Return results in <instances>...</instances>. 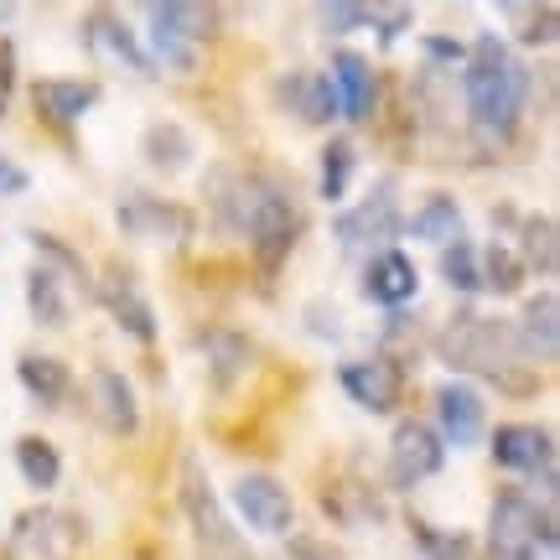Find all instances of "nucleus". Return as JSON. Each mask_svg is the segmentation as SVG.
I'll use <instances>...</instances> for the list:
<instances>
[{
  "mask_svg": "<svg viewBox=\"0 0 560 560\" xmlns=\"http://www.w3.org/2000/svg\"><path fill=\"white\" fill-rule=\"evenodd\" d=\"M16 380L37 405H62L68 395H73V369H68L62 359H52V353H21Z\"/></svg>",
  "mask_w": 560,
  "mask_h": 560,
  "instance_id": "nucleus-26",
  "label": "nucleus"
},
{
  "mask_svg": "<svg viewBox=\"0 0 560 560\" xmlns=\"http://www.w3.org/2000/svg\"><path fill=\"white\" fill-rule=\"evenodd\" d=\"M416 291H420V270L410 255H400V249L369 255V265H363V296L369 301L405 306V301H416Z\"/></svg>",
  "mask_w": 560,
  "mask_h": 560,
  "instance_id": "nucleus-18",
  "label": "nucleus"
},
{
  "mask_svg": "<svg viewBox=\"0 0 560 560\" xmlns=\"http://www.w3.org/2000/svg\"><path fill=\"white\" fill-rule=\"evenodd\" d=\"M89 524L73 509H21L5 529V560H79Z\"/></svg>",
  "mask_w": 560,
  "mask_h": 560,
  "instance_id": "nucleus-5",
  "label": "nucleus"
},
{
  "mask_svg": "<svg viewBox=\"0 0 560 560\" xmlns=\"http://www.w3.org/2000/svg\"><path fill=\"white\" fill-rule=\"evenodd\" d=\"M94 301H104V312L120 322L136 342L156 338V312H151V301H145V291L136 285L130 270H109L104 280H94Z\"/></svg>",
  "mask_w": 560,
  "mask_h": 560,
  "instance_id": "nucleus-16",
  "label": "nucleus"
},
{
  "mask_svg": "<svg viewBox=\"0 0 560 560\" xmlns=\"http://www.w3.org/2000/svg\"><path fill=\"white\" fill-rule=\"evenodd\" d=\"M115 223H120V234L145 244H187L198 234V213L161 192H125L115 202Z\"/></svg>",
  "mask_w": 560,
  "mask_h": 560,
  "instance_id": "nucleus-8",
  "label": "nucleus"
},
{
  "mask_svg": "<svg viewBox=\"0 0 560 560\" xmlns=\"http://www.w3.org/2000/svg\"><path fill=\"white\" fill-rule=\"evenodd\" d=\"M353 166H359V151H353V140H327V151H322V166H317V192H322V198H327V202H342V198H348Z\"/></svg>",
  "mask_w": 560,
  "mask_h": 560,
  "instance_id": "nucleus-32",
  "label": "nucleus"
},
{
  "mask_svg": "<svg viewBox=\"0 0 560 560\" xmlns=\"http://www.w3.org/2000/svg\"><path fill=\"white\" fill-rule=\"evenodd\" d=\"M32 244H37V255L47 270H58L62 280H79L83 296H94V276H89V265H83V255L73 244H62L58 234H47V229H32Z\"/></svg>",
  "mask_w": 560,
  "mask_h": 560,
  "instance_id": "nucleus-31",
  "label": "nucleus"
},
{
  "mask_svg": "<svg viewBox=\"0 0 560 560\" xmlns=\"http://www.w3.org/2000/svg\"><path fill=\"white\" fill-rule=\"evenodd\" d=\"M229 503H234L240 524H249L255 535H291V524H296V503L285 493V482L270 478V472H244V478H234Z\"/></svg>",
  "mask_w": 560,
  "mask_h": 560,
  "instance_id": "nucleus-10",
  "label": "nucleus"
},
{
  "mask_svg": "<svg viewBox=\"0 0 560 560\" xmlns=\"http://www.w3.org/2000/svg\"><path fill=\"white\" fill-rule=\"evenodd\" d=\"M478 265H482V291H493V296H520L524 270H520V260H514L509 244H488L478 255Z\"/></svg>",
  "mask_w": 560,
  "mask_h": 560,
  "instance_id": "nucleus-33",
  "label": "nucleus"
},
{
  "mask_svg": "<svg viewBox=\"0 0 560 560\" xmlns=\"http://www.w3.org/2000/svg\"><path fill=\"white\" fill-rule=\"evenodd\" d=\"M16 472L37 493H47V488H58L62 482V457H58V446L47 436H21L16 441Z\"/></svg>",
  "mask_w": 560,
  "mask_h": 560,
  "instance_id": "nucleus-30",
  "label": "nucleus"
},
{
  "mask_svg": "<svg viewBox=\"0 0 560 560\" xmlns=\"http://www.w3.org/2000/svg\"><path fill=\"white\" fill-rule=\"evenodd\" d=\"M26 187H32L26 166H21V161H11L5 151H0V198H21Z\"/></svg>",
  "mask_w": 560,
  "mask_h": 560,
  "instance_id": "nucleus-40",
  "label": "nucleus"
},
{
  "mask_svg": "<svg viewBox=\"0 0 560 560\" xmlns=\"http://www.w3.org/2000/svg\"><path fill=\"white\" fill-rule=\"evenodd\" d=\"M514 338H520V348H524V359L529 363L535 359L556 363V353H560V296L556 291H540V296L524 306Z\"/></svg>",
  "mask_w": 560,
  "mask_h": 560,
  "instance_id": "nucleus-20",
  "label": "nucleus"
},
{
  "mask_svg": "<svg viewBox=\"0 0 560 560\" xmlns=\"http://www.w3.org/2000/svg\"><path fill=\"white\" fill-rule=\"evenodd\" d=\"M441 276H446V285H452V291H462V296H478V291H482L478 249H472L467 240H452L446 249H441Z\"/></svg>",
  "mask_w": 560,
  "mask_h": 560,
  "instance_id": "nucleus-34",
  "label": "nucleus"
},
{
  "mask_svg": "<svg viewBox=\"0 0 560 560\" xmlns=\"http://www.w3.org/2000/svg\"><path fill=\"white\" fill-rule=\"evenodd\" d=\"M198 348H202V363H208V374H213L219 389L244 380V369L255 363V342L244 338V332H234V327H208L198 338Z\"/></svg>",
  "mask_w": 560,
  "mask_h": 560,
  "instance_id": "nucleus-24",
  "label": "nucleus"
},
{
  "mask_svg": "<svg viewBox=\"0 0 560 560\" xmlns=\"http://www.w3.org/2000/svg\"><path fill=\"white\" fill-rule=\"evenodd\" d=\"M425 58L441 62V68H452V62L467 58V47H462V42H452V37H425Z\"/></svg>",
  "mask_w": 560,
  "mask_h": 560,
  "instance_id": "nucleus-42",
  "label": "nucleus"
},
{
  "mask_svg": "<svg viewBox=\"0 0 560 560\" xmlns=\"http://www.w3.org/2000/svg\"><path fill=\"white\" fill-rule=\"evenodd\" d=\"M405 229H410L416 240L441 244V249H446L452 240H462V208H457V198H452V192H431V198H425L416 213L405 219Z\"/></svg>",
  "mask_w": 560,
  "mask_h": 560,
  "instance_id": "nucleus-28",
  "label": "nucleus"
},
{
  "mask_svg": "<svg viewBox=\"0 0 560 560\" xmlns=\"http://www.w3.org/2000/svg\"><path fill=\"white\" fill-rule=\"evenodd\" d=\"M410 535H416V545L425 550V560H467V550H472L467 535H457V529L441 535V529H431L425 520H410Z\"/></svg>",
  "mask_w": 560,
  "mask_h": 560,
  "instance_id": "nucleus-35",
  "label": "nucleus"
},
{
  "mask_svg": "<svg viewBox=\"0 0 560 560\" xmlns=\"http://www.w3.org/2000/svg\"><path fill=\"white\" fill-rule=\"evenodd\" d=\"M524 276H556V260H560V234H556V219L550 213H535V219L520 223V249H514Z\"/></svg>",
  "mask_w": 560,
  "mask_h": 560,
  "instance_id": "nucleus-27",
  "label": "nucleus"
},
{
  "mask_svg": "<svg viewBox=\"0 0 560 560\" xmlns=\"http://www.w3.org/2000/svg\"><path fill=\"white\" fill-rule=\"evenodd\" d=\"M462 94H467V125L482 145H503L514 140L524 120V104L535 94V73L529 62L509 52V42L482 32L472 37L467 58H462Z\"/></svg>",
  "mask_w": 560,
  "mask_h": 560,
  "instance_id": "nucleus-1",
  "label": "nucleus"
},
{
  "mask_svg": "<svg viewBox=\"0 0 560 560\" xmlns=\"http://www.w3.org/2000/svg\"><path fill=\"white\" fill-rule=\"evenodd\" d=\"M26 306H32V322H42V327H62L68 322V285H62L58 270H47L42 260L26 270Z\"/></svg>",
  "mask_w": 560,
  "mask_h": 560,
  "instance_id": "nucleus-29",
  "label": "nucleus"
},
{
  "mask_svg": "<svg viewBox=\"0 0 560 560\" xmlns=\"http://www.w3.org/2000/svg\"><path fill=\"white\" fill-rule=\"evenodd\" d=\"M338 384L359 410H369V416H389L405 395V363L389 359V353H369V359L342 363Z\"/></svg>",
  "mask_w": 560,
  "mask_h": 560,
  "instance_id": "nucleus-11",
  "label": "nucleus"
},
{
  "mask_svg": "<svg viewBox=\"0 0 560 560\" xmlns=\"http://www.w3.org/2000/svg\"><path fill=\"white\" fill-rule=\"evenodd\" d=\"M436 353L452 374H472V380H493L509 395H529L540 389L535 363L524 359L514 327L499 317H478V312H457V317L441 327Z\"/></svg>",
  "mask_w": 560,
  "mask_h": 560,
  "instance_id": "nucleus-2",
  "label": "nucleus"
},
{
  "mask_svg": "<svg viewBox=\"0 0 560 560\" xmlns=\"http://www.w3.org/2000/svg\"><path fill=\"white\" fill-rule=\"evenodd\" d=\"M280 104L306 125H332L342 120V104H338V89L327 73H291V79H280Z\"/></svg>",
  "mask_w": 560,
  "mask_h": 560,
  "instance_id": "nucleus-19",
  "label": "nucleus"
},
{
  "mask_svg": "<svg viewBox=\"0 0 560 560\" xmlns=\"http://www.w3.org/2000/svg\"><path fill=\"white\" fill-rule=\"evenodd\" d=\"M317 21H322V32L342 37V32L369 26V5H359V0H327V5H317Z\"/></svg>",
  "mask_w": 560,
  "mask_h": 560,
  "instance_id": "nucleus-36",
  "label": "nucleus"
},
{
  "mask_svg": "<svg viewBox=\"0 0 560 560\" xmlns=\"http://www.w3.org/2000/svg\"><path fill=\"white\" fill-rule=\"evenodd\" d=\"M145 16L156 32H172L187 47H202V42L219 37V5H198V0H161V5H145Z\"/></svg>",
  "mask_w": 560,
  "mask_h": 560,
  "instance_id": "nucleus-22",
  "label": "nucleus"
},
{
  "mask_svg": "<svg viewBox=\"0 0 560 560\" xmlns=\"http://www.w3.org/2000/svg\"><path fill=\"white\" fill-rule=\"evenodd\" d=\"M11 100H16V42L0 32V115H11Z\"/></svg>",
  "mask_w": 560,
  "mask_h": 560,
  "instance_id": "nucleus-39",
  "label": "nucleus"
},
{
  "mask_svg": "<svg viewBox=\"0 0 560 560\" xmlns=\"http://www.w3.org/2000/svg\"><path fill=\"white\" fill-rule=\"evenodd\" d=\"M514 16H524L529 21V26H520V42L524 47H550V42H556V5H540V11H535V5H514Z\"/></svg>",
  "mask_w": 560,
  "mask_h": 560,
  "instance_id": "nucleus-37",
  "label": "nucleus"
},
{
  "mask_svg": "<svg viewBox=\"0 0 560 560\" xmlns=\"http://www.w3.org/2000/svg\"><path fill=\"white\" fill-rule=\"evenodd\" d=\"M32 104H37L42 120L52 125H79L94 104H100V89L83 79H37L32 83Z\"/></svg>",
  "mask_w": 560,
  "mask_h": 560,
  "instance_id": "nucleus-21",
  "label": "nucleus"
},
{
  "mask_svg": "<svg viewBox=\"0 0 560 560\" xmlns=\"http://www.w3.org/2000/svg\"><path fill=\"white\" fill-rule=\"evenodd\" d=\"M83 47H89V58H100L104 68H115V73L151 79L145 47H140L136 32H130L115 11H89V16H83Z\"/></svg>",
  "mask_w": 560,
  "mask_h": 560,
  "instance_id": "nucleus-14",
  "label": "nucleus"
},
{
  "mask_svg": "<svg viewBox=\"0 0 560 560\" xmlns=\"http://www.w3.org/2000/svg\"><path fill=\"white\" fill-rule=\"evenodd\" d=\"M192 151H198V140L187 136L177 120H151L140 130V161L145 166H156L161 177H177L192 166Z\"/></svg>",
  "mask_w": 560,
  "mask_h": 560,
  "instance_id": "nucleus-23",
  "label": "nucleus"
},
{
  "mask_svg": "<svg viewBox=\"0 0 560 560\" xmlns=\"http://www.w3.org/2000/svg\"><path fill=\"white\" fill-rule=\"evenodd\" d=\"M332 234H338V244L348 249V255H363V249L384 255V249L405 234V213H400V192H395V182L389 177L374 182V187H369V198H363L359 208L338 213Z\"/></svg>",
  "mask_w": 560,
  "mask_h": 560,
  "instance_id": "nucleus-7",
  "label": "nucleus"
},
{
  "mask_svg": "<svg viewBox=\"0 0 560 560\" xmlns=\"http://www.w3.org/2000/svg\"><path fill=\"white\" fill-rule=\"evenodd\" d=\"M369 26H374V32H380V42L389 47L400 32H410V26H416V5H369Z\"/></svg>",
  "mask_w": 560,
  "mask_h": 560,
  "instance_id": "nucleus-38",
  "label": "nucleus"
},
{
  "mask_svg": "<svg viewBox=\"0 0 560 560\" xmlns=\"http://www.w3.org/2000/svg\"><path fill=\"white\" fill-rule=\"evenodd\" d=\"M291 560H342V550L327 540H312V535H296L291 540Z\"/></svg>",
  "mask_w": 560,
  "mask_h": 560,
  "instance_id": "nucleus-41",
  "label": "nucleus"
},
{
  "mask_svg": "<svg viewBox=\"0 0 560 560\" xmlns=\"http://www.w3.org/2000/svg\"><path fill=\"white\" fill-rule=\"evenodd\" d=\"M83 405H89L94 425L109 431V436H136L140 431L136 389H130V380H125L120 369H109V363H100V369L89 374V384H83Z\"/></svg>",
  "mask_w": 560,
  "mask_h": 560,
  "instance_id": "nucleus-13",
  "label": "nucleus"
},
{
  "mask_svg": "<svg viewBox=\"0 0 560 560\" xmlns=\"http://www.w3.org/2000/svg\"><path fill=\"white\" fill-rule=\"evenodd\" d=\"M327 79L338 89V104H342V120L348 125H363L374 115V104H380V79H374V68L363 52H338L332 68H327Z\"/></svg>",
  "mask_w": 560,
  "mask_h": 560,
  "instance_id": "nucleus-17",
  "label": "nucleus"
},
{
  "mask_svg": "<svg viewBox=\"0 0 560 560\" xmlns=\"http://www.w3.org/2000/svg\"><path fill=\"white\" fill-rule=\"evenodd\" d=\"M446 462V441L436 436V425L425 420H400L389 436V457H384V482L389 488H420L431 482Z\"/></svg>",
  "mask_w": 560,
  "mask_h": 560,
  "instance_id": "nucleus-9",
  "label": "nucleus"
},
{
  "mask_svg": "<svg viewBox=\"0 0 560 560\" xmlns=\"http://www.w3.org/2000/svg\"><path fill=\"white\" fill-rule=\"evenodd\" d=\"M493 462L509 472H524V478H540L545 493H556V436L545 425H524V420L499 425L493 431Z\"/></svg>",
  "mask_w": 560,
  "mask_h": 560,
  "instance_id": "nucleus-12",
  "label": "nucleus"
},
{
  "mask_svg": "<svg viewBox=\"0 0 560 560\" xmlns=\"http://www.w3.org/2000/svg\"><path fill=\"white\" fill-rule=\"evenodd\" d=\"M296 240H301V208H296V198H291V187L276 177L260 202V213L244 229V244H249V255H255V270H260L265 280H276V270L291 260Z\"/></svg>",
  "mask_w": 560,
  "mask_h": 560,
  "instance_id": "nucleus-6",
  "label": "nucleus"
},
{
  "mask_svg": "<svg viewBox=\"0 0 560 560\" xmlns=\"http://www.w3.org/2000/svg\"><path fill=\"white\" fill-rule=\"evenodd\" d=\"M322 514L327 520L348 524V529H374L384 520V499L369 488V482H327L322 488Z\"/></svg>",
  "mask_w": 560,
  "mask_h": 560,
  "instance_id": "nucleus-25",
  "label": "nucleus"
},
{
  "mask_svg": "<svg viewBox=\"0 0 560 560\" xmlns=\"http://www.w3.org/2000/svg\"><path fill=\"white\" fill-rule=\"evenodd\" d=\"M182 514H187V524H192V540H198V560H255L249 556V545H244V535L229 524V514H223L219 493L208 488V472L198 467V457H182Z\"/></svg>",
  "mask_w": 560,
  "mask_h": 560,
  "instance_id": "nucleus-4",
  "label": "nucleus"
},
{
  "mask_svg": "<svg viewBox=\"0 0 560 560\" xmlns=\"http://www.w3.org/2000/svg\"><path fill=\"white\" fill-rule=\"evenodd\" d=\"M488 550L493 560H545L556 556V514L520 493L503 488L493 509H488Z\"/></svg>",
  "mask_w": 560,
  "mask_h": 560,
  "instance_id": "nucleus-3",
  "label": "nucleus"
},
{
  "mask_svg": "<svg viewBox=\"0 0 560 560\" xmlns=\"http://www.w3.org/2000/svg\"><path fill=\"white\" fill-rule=\"evenodd\" d=\"M482 425H488V405L472 384L446 380L436 389V436L452 441V446H478Z\"/></svg>",
  "mask_w": 560,
  "mask_h": 560,
  "instance_id": "nucleus-15",
  "label": "nucleus"
}]
</instances>
